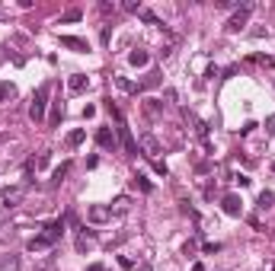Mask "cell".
<instances>
[{
  "instance_id": "cell-1",
  "label": "cell",
  "mask_w": 275,
  "mask_h": 271,
  "mask_svg": "<svg viewBox=\"0 0 275 271\" xmlns=\"http://www.w3.org/2000/svg\"><path fill=\"white\" fill-rule=\"evenodd\" d=\"M48 90H51V86H48V83H42V86L36 90V96H32V105H29V118H32V121H42V118H45V105H48Z\"/></svg>"
},
{
  "instance_id": "cell-2",
  "label": "cell",
  "mask_w": 275,
  "mask_h": 271,
  "mask_svg": "<svg viewBox=\"0 0 275 271\" xmlns=\"http://www.w3.org/2000/svg\"><path fill=\"white\" fill-rule=\"evenodd\" d=\"M26 198V185H6L3 195H0V201H3V207L10 211V207H19Z\"/></svg>"
},
{
  "instance_id": "cell-3",
  "label": "cell",
  "mask_w": 275,
  "mask_h": 271,
  "mask_svg": "<svg viewBox=\"0 0 275 271\" xmlns=\"http://www.w3.org/2000/svg\"><path fill=\"white\" fill-rule=\"evenodd\" d=\"M250 13H253V3H243L231 19H227V32H240L246 23H250Z\"/></svg>"
},
{
  "instance_id": "cell-4",
  "label": "cell",
  "mask_w": 275,
  "mask_h": 271,
  "mask_svg": "<svg viewBox=\"0 0 275 271\" xmlns=\"http://www.w3.org/2000/svg\"><path fill=\"white\" fill-rule=\"evenodd\" d=\"M221 207H224V214H227V217H240V214H243V201H240L237 195H224Z\"/></svg>"
},
{
  "instance_id": "cell-5",
  "label": "cell",
  "mask_w": 275,
  "mask_h": 271,
  "mask_svg": "<svg viewBox=\"0 0 275 271\" xmlns=\"http://www.w3.org/2000/svg\"><path fill=\"white\" fill-rule=\"evenodd\" d=\"M55 246V239H51V236H32L29 242H26V249H29V252H45V249H51Z\"/></svg>"
},
{
  "instance_id": "cell-6",
  "label": "cell",
  "mask_w": 275,
  "mask_h": 271,
  "mask_svg": "<svg viewBox=\"0 0 275 271\" xmlns=\"http://www.w3.org/2000/svg\"><path fill=\"white\" fill-rule=\"evenodd\" d=\"M96 144L106 147V150H116V147H118V137L109 131V128H99V131H96Z\"/></svg>"
},
{
  "instance_id": "cell-7",
  "label": "cell",
  "mask_w": 275,
  "mask_h": 271,
  "mask_svg": "<svg viewBox=\"0 0 275 271\" xmlns=\"http://www.w3.org/2000/svg\"><path fill=\"white\" fill-rule=\"evenodd\" d=\"M141 150H144V157L157 160V153H160V140L154 137V134H144V137H141Z\"/></svg>"
},
{
  "instance_id": "cell-8",
  "label": "cell",
  "mask_w": 275,
  "mask_h": 271,
  "mask_svg": "<svg viewBox=\"0 0 275 271\" xmlns=\"http://www.w3.org/2000/svg\"><path fill=\"white\" fill-rule=\"evenodd\" d=\"M86 86H90V80H86V73H74V77L68 80V90H71V93H83Z\"/></svg>"
},
{
  "instance_id": "cell-9",
  "label": "cell",
  "mask_w": 275,
  "mask_h": 271,
  "mask_svg": "<svg viewBox=\"0 0 275 271\" xmlns=\"http://www.w3.org/2000/svg\"><path fill=\"white\" fill-rule=\"evenodd\" d=\"M61 45H64V48H74V51H90V48H86V42H83V38H77V35H61Z\"/></svg>"
},
{
  "instance_id": "cell-10",
  "label": "cell",
  "mask_w": 275,
  "mask_h": 271,
  "mask_svg": "<svg viewBox=\"0 0 275 271\" xmlns=\"http://www.w3.org/2000/svg\"><path fill=\"white\" fill-rule=\"evenodd\" d=\"M61 233H64V220H51V223H45V236H51V239H61Z\"/></svg>"
},
{
  "instance_id": "cell-11",
  "label": "cell",
  "mask_w": 275,
  "mask_h": 271,
  "mask_svg": "<svg viewBox=\"0 0 275 271\" xmlns=\"http://www.w3.org/2000/svg\"><path fill=\"white\" fill-rule=\"evenodd\" d=\"M61 118H64V102L58 99V102L51 105V118H48V125H51V128H58V125H61Z\"/></svg>"
},
{
  "instance_id": "cell-12",
  "label": "cell",
  "mask_w": 275,
  "mask_h": 271,
  "mask_svg": "<svg viewBox=\"0 0 275 271\" xmlns=\"http://www.w3.org/2000/svg\"><path fill=\"white\" fill-rule=\"evenodd\" d=\"M0 271H19V255H0Z\"/></svg>"
},
{
  "instance_id": "cell-13",
  "label": "cell",
  "mask_w": 275,
  "mask_h": 271,
  "mask_svg": "<svg viewBox=\"0 0 275 271\" xmlns=\"http://www.w3.org/2000/svg\"><path fill=\"white\" fill-rule=\"evenodd\" d=\"M109 217H112L109 207H90V220L93 223H103V220H109Z\"/></svg>"
},
{
  "instance_id": "cell-14",
  "label": "cell",
  "mask_w": 275,
  "mask_h": 271,
  "mask_svg": "<svg viewBox=\"0 0 275 271\" xmlns=\"http://www.w3.org/2000/svg\"><path fill=\"white\" fill-rule=\"evenodd\" d=\"M138 16L144 19L147 26H157V29H163V19H160V16H154V13H151V10H144V6H141V13H138Z\"/></svg>"
},
{
  "instance_id": "cell-15",
  "label": "cell",
  "mask_w": 275,
  "mask_h": 271,
  "mask_svg": "<svg viewBox=\"0 0 275 271\" xmlns=\"http://www.w3.org/2000/svg\"><path fill=\"white\" fill-rule=\"evenodd\" d=\"M68 172H71V163H61V166H58L55 172H51V185H61V182H64V175H68Z\"/></svg>"
},
{
  "instance_id": "cell-16",
  "label": "cell",
  "mask_w": 275,
  "mask_h": 271,
  "mask_svg": "<svg viewBox=\"0 0 275 271\" xmlns=\"http://www.w3.org/2000/svg\"><path fill=\"white\" fill-rule=\"evenodd\" d=\"M83 137H86L83 128H74V131L68 134V147H80V144H83Z\"/></svg>"
},
{
  "instance_id": "cell-17",
  "label": "cell",
  "mask_w": 275,
  "mask_h": 271,
  "mask_svg": "<svg viewBox=\"0 0 275 271\" xmlns=\"http://www.w3.org/2000/svg\"><path fill=\"white\" fill-rule=\"evenodd\" d=\"M128 61H131V64H135V67H144V64H147V61H151V54H147V51H141V48H138V51H131V54H128Z\"/></svg>"
},
{
  "instance_id": "cell-18",
  "label": "cell",
  "mask_w": 275,
  "mask_h": 271,
  "mask_svg": "<svg viewBox=\"0 0 275 271\" xmlns=\"http://www.w3.org/2000/svg\"><path fill=\"white\" fill-rule=\"evenodd\" d=\"M256 204H259V211H269V207L275 204V195H272V192H259V201H256Z\"/></svg>"
},
{
  "instance_id": "cell-19",
  "label": "cell",
  "mask_w": 275,
  "mask_h": 271,
  "mask_svg": "<svg viewBox=\"0 0 275 271\" xmlns=\"http://www.w3.org/2000/svg\"><path fill=\"white\" fill-rule=\"evenodd\" d=\"M131 185H135V188H141V192H154V185H151V182H147L141 172H135V175H131Z\"/></svg>"
},
{
  "instance_id": "cell-20",
  "label": "cell",
  "mask_w": 275,
  "mask_h": 271,
  "mask_svg": "<svg viewBox=\"0 0 275 271\" xmlns=\"http://www.w3.org/2000/svg\"><path fill=\"white\" fill-rule=\"evenodd\" d=\"M93 239H96V233H93V230H86V233H80V236H77V249H80V252H83V249L90 246Z\"/></svg>"
},
{
  "instance_id": "cell-21",
  "label": "cell",
  "mask_w": 275,
  "mask_h": 271,
  "mask_svg": "<svg viewBox=\"0 0 275 271\" xmlns=\"http://www.w3.org/2000/svg\"><path fill=\"white\" fill-rule=\"evenodd\" d=\"M13 83H6V80H0V102H6V99H13Z\"/></svg>"
},
{
  "instance_id": "cell-22",
  "label": "cell",
  "mask_w": 275,
  "mask_h": 271,
  "mask_svg": "<svg viewBox=\"0 0 275 271\" xmlns=\"http://www.w3.org/2000/svg\"><path fill=\"white\" fill-rule=\"evenodd\" d=\"M80 16H83V13H80V6H71V10H68V13H64V16H61V23H77Z\"/></svg>"
},
{
  "instance_id": "cell-23",
  "label": "cell",
  "mask_w": 275,
  "mask_h": 271,
  "mask_svg": "<svg viewBox=\"0 0 275 271\" xmlns=\"http://www.w3.org/2000/svg\"><path fill=\"white\" fill-rule=\"evenodd\" d=\"M116 86H118V90H125V93H138V86L131 83V80H125V77H116Z\"/></svg>"
},
{
  "instance_id": "cell-24",
  "label": "cell",
  "mask_w": 275,
  "mask_h": 271,
  "mask_svg": "<svg viewBox=\"0 0 275 271\" xmlns=\"http://www.w3.org/2000/svg\"><path fill=\"white\" fill-rule=\"evenodd\" d=\"M192 121H196V134H198V137H208V121H202V118H192Z\"/></svg>"
},
{
  "instance_id": "cell-25",
  "label": "cell",
  "mask_w": 275,
  "mask_h": 271,
  "mask_svg": "<svg viewBox=\"0 0 275 271\" xmlns=\"http://www.w3.org/2000/svg\"><path fill=\"white\" fill-rule=\"evenodd\" d=\"M128 204H131L128 198H118V201H116V211H112V214H125V211H128Z\"/></svg>"
},
{
  "instance_id": "cell-26",
  "label": "cell",
  "mask_w": 275,
  "mask_h": 271,
  "mask_svg": "<svg viewBox=\"0 0 275 271\" xmlns=\"http://www.w3.org/2000/svg\"><path fill=\"white\" fill-rule=\"evenodd\" d=\"M154 172H157V175H170V169H166V163L154 160Z\"/></svg>"
},
{
  "instance_id": "cell-27",
  "label": "cell",
  "mask_w": 275,
  "mask_h": 271,
  "mask_svg": "<svg viewBox=\"0 0 275 271\" xmlns=\"http://www.w3.org/2000/svg\"><path fill=\"white\" fill-rule=\"evenodd\" d=\"M202 249H205V252H208V255H214V252H218V249H221V246H218V242H205V246H202Z\"/></svg>"
},
{
  "instance_id": "cell-28",
  "label": "cell",
  "mask_w": 275,
  "mask_h": 271,
  "mask_svg": "<svg viewBox=\"0 0 275 271\" xmlns=\"http://www.w3.org/2000/svg\"><path fill=\"white\" fill-rule=\"evenodd\" d=\"M266 131L275 134V115H269V118H266Z\"/></svg>"
},
{
  "instance_id": "cell-29",
  "label": "cell",
  "mask_w": 275,
  "mask_h": 271,
  "mask_svg": "<svg viewBox=\"0 0 275 271\" xmlns=\"http://www.w3.org/2000/svg\"><path fill=\"white\" fill-rule=\"evenodd\" d=\"M118 265H122V268H135V262H131L128 255H122V259H118Z\"/></svg>"
},
{
  "instance_id": "cell-30",
  "label": "cell",
  "mask_w": 275,
  "mask_h": 271,
  "mask_svg": "<svg viewBox=\"0 0 275 271\" xmlns=\"http://www.w3.org/2000/svg\"><path fill=\"white\" fill-rule=\"evenodd\" d=\"M86 271H106V268H103V265H90Z\"/></svg>"
},
{
  "instance_id": "cell-31",
  "label": "cell",
  "mask_w": 275,
  "mask_h": 271,
  "mask_svg": "<svg viewBox=\"0 0 275 271\" xmlns=\"http://www.w3.org/2000/svg\"><path fill=\"white\" fill-rule=\"evenodd\" d=\"M272 172H275V163H272Z\"/></svg>"
},
{
  "instance_id": "cell-32",
  "label": "cell",
  "mask_w": 275,
  "mask_h": 271,
  "mask_svg": "<svg viewBox=\"0 0 275 271\" xmlns=\"http://www.w3.org/2000/svg\"><path fill=\"white\" fill-rule=\"evenodd\" d=\"M0 19H3V13H0Z\"/></svg>"
},
{
  "instance_id": "cell-33",
  "label": "cell",
  "mask_w": 275,
  "mask_h": 271,
  "mask_svg": "<svg viewBox=\"0 0 275 271\" xmlns=\"http://www.w3.org/2000/svg\"><path fill=\"white\" fill-rule=\"evenodd\" d=\"M42 271H48V268H42Z\"/></svg>"
},
{
  "instance_id": "cell-34",
  "label": "cell",
  "mask_w": 275,
  "mask_h": 271,
  "mask_svg": "<svg viewBox=\"0 0 275 271\" xmlns=\"http://www.w3.org/2000/svg\"><path fill=\"white\" fill-rule=\"evenodd\" d=\"M272 271H275V265H272Z\"/></svg>"
}]
</instances>
